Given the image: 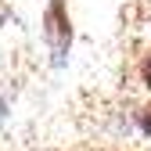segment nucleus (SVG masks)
Segmentation results:
<instances>
[{
    "label": "nucleus",
    "instance_id": "1",
    "mask_svg": "<svg viewBox=\"0 0 151 151\" xmlns=\"http://www.w3.org/2000/svg\"><path fill=\"white\" fill-rule=\"evenodd\" d=\"M43 32H47V43L50 50L58 54V61L65 58V50L72 43V22H68V11H65V0H50L47 14H43Z\"/></svg>",
    "mask_w": 151,
    "mask_h": 151
},
{
    "label": "nucleus",
    "instance_id": "2",
    "mask_svg": "<svg viewBox=\"0 0 151 151\" xmlns=\"http://www.w3.org/2000/svg\"><path fill=\"white\" fill-rule=\"evenodd\" d=\"M140 83H144V86H151V50L144 54V61H140Z\"/></svg>",
    "mask_w": 151,
    "mask_h": 151
},
{
    "label": "nucleus",
    "instance_id": "3",
    "mask_svg": "<svg viewBox=\"0 0 151 151\" xmlns=\"http://www.w3.org/2000/svg\"><path fill=\"white\" fill-rule=\"evenodd\" d=\"M140 129L151 137V104H144V108H140Z\"/></svg>",
    "mask_w": 151,
    "mask_h": 151
},
{
    "label": "nucleus",
    "instance_id": "4",
    "mask_svg": "<svg viewBox=\"0 0 151 151\" xmlns=\"http://www.w3.org/2000/svg\"><path fill=\"white\" fill-rule=\"evenodd\" d=\"M0 22H4V18H0Z\"/></svg>",
    "mask_w": 151,
    "mask_h": 151
}]
</instances>
